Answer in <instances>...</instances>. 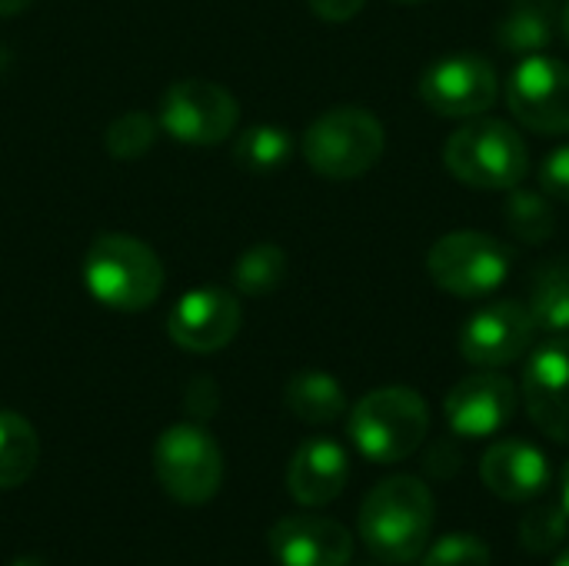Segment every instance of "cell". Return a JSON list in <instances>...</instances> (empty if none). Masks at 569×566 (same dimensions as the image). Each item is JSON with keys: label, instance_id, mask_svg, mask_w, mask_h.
Segmentation results:
<instances>
[{"label": "cell", "instance_id": "cell-34", "mask_svg": "<svg viewBox=\"0 0 569 566\" xmlns=\"http://www.w3.org/2000/svg\"><path fill=\"white\" fill-rule=\"evenodd\" d=\"M560 490H563V510L569 514V464H567V470H563V484H560Z\"/></svg>", "mask_w": 569, "mask_h": 566}, {"label": "cell", "instance_id": "cell-30", "mask_svg": "<svg viewBox=\"0 0 569 566\" xmlns=\"http://www.w3.org/2000/svg\"><path fill=\"white\" fill-rule=\"evenodd\" d=\"M307 3H310V10H313L320 20L347 23V20H353V17L363 10V3H367V0H307Z\"/></svg>", "mask_w": 569, "mask_h": 566}, {"label": "cell", "instance_id": "cell-27", "mask_svg": "<svg viewBox=\"0 0 569 566\" xmlns=\"http://www.w3.org/2000/svg\"><path fill=\"white\" fill-rule=\"evenodd\" d=\"M423 566H493V554L477 534H447L423 550Z\"/></svg>", "mask_w": 569, "mask_h": 566}, {"label": "cell", "instance_id": "cell-25", "mask_svg": "<svg viewBox=\"0 0 569 566\" xmlns=\"http://www.w3.org/2000/svg\"><path fill=\"white\" fill-rule=\"evenodd\" d=\"M569 534V514L563 504H540L533 510H527V517L520 520V544L527 554L533 557H550L563 547Z\"/></svg>", "mask_w": 569, "mask_h": 566}, {"label": "cell", "instance_id": "cell-35", "mask_svg": "<svg viewBox=\"0 0 569 566\" xmlns=\"http://www.w3.org/2000/svg\"><path fill=\"white\" fill-rule=\"evenodd\" d=\"M10 566H47V564H40L37 557H20V560H13Z\"/></svg>", "mask_w": 569, "mask_h": 566}, {"label": "cell", "instance_id": "cell-37", "mask_svg": "<svg viewBox=\"0 0 569 566\" xmlns=\"http://www.w3.org/2000/svg\"><path fill=\"white\" fill-rule=\"evenodd\" d=\"M397 3H423V0H397Z\"/></svg>", "mask_w": 569, "mask_h": 566}, {"label": "cell", "instance_id": "cell-31", "mask_svg": "<svg viewBox=\"0 0 569 566\" xmlns=\"http://www.w3.org/2000/svg\"><path fill=\"white\" fill-rule=\"evenodd\" d=\"M460 464H463V457H460V450L453 447V444H437L433 450H430V457H427V470L433 474V477H443V480H450L457 470H460Z\"/></svg>", "mask_w": 569, "mask_h": 566}, {"label": "cell", "instance_id": "cell-4", "mask_svg": "<svg viewBox=\"0 0 569 566\" xmlns=\"http://www.w3.org/2000/svg\"><path fill=\"white\" fill-rule=\"evenodd\" d=\"M443 167L473 190H513L530 170V153L510 123L470 117L447 137Z\"/></svg>", "mask_w": 569, "mask_h": 566}, {"label": "cell", "instance_id": "cell-19", "mask_svg": "<svg viewBox=\"0 0 569 566\" xmlns=\"http://www.w3.org/2000/svg\"><path fill=\"white\" fill-rule=\"evenodd\" d=\"M283 400H287V410L310 427L337 424L347 414V394H343L340 380L323 370H303V374L290 377Z\"/></svg>", "mask_w": 569, "mask_h": 566}, {"label": "cell", "instance_id": "cell-17", "mask_svg": "<svg viewBox=\"0 0 569 566\" xmlns=\"http://www.w3.org/2000/svg\"><path fill=\"white\" fill-rule=\"evenodd\" d=\"M350 480V457L330 437H313L297 447L287 467V490L300 507L333 504Z\"/></svg>", "mask_w": 569, "mask_h": 566}, {"label": "cell", "instance_id": "cell-5", "mask_svg": "<svg viewBox=\"0 0 569 566\" xmlns=\"http://www.w3.org/2000/svg\"><path fill=\"white\" fill-rule=\"evenodd\" d=\"M300 147L313 173L327 180H357L380 163L387 130L363 107H333L307 127Z\"/></svg>", "mask_w": 569, "mask_h": 566}, {"label": "cell", "instance_id": "cell-20", "mask_svg": "<svg viewBox=\"0 0 569 566\" xmlns=\"http://www.w3.org/2000/svg\"><path fill=\"white\" fill-rule=\"evenodd\" d=\"M527 307L533 314L537 330L569 334V260L557 257L533 270Z\"/></svg>", "mask_w": 569, "mask_h": 566}, {"label": "cell", "instance_id": "cell-11", "mask_svg": "<svg viewBox=\"0 0 569 566\" xmlns=\"http://www.w3.org/2000/svg\"><path fill=\"white\" fill-rule=\"evenodd\" d=\"M533 340H537V324L530 307L520 300H493L463 324L460 354L473 367L500 370L527 357Z\"/></svg>", "mask_w": 569, "mask_h": 566}, {"label": "cell", "instance_id": "cell-6", "mask_svg": "<svg viewBox=\"0 0 569 566\" xmlns=\"http://www.w3.org/2000/svg\"><path fill=\"white\" fill-rule=\"evenodd\" d=\"M513 267V254L503 240L480 230H453L440 237L427 254L430 280L460 300H480L497 294Z\"/></svg>", "mask_w": 569, "mask_h": 566}, {"label": "cell", "instance_id": "cell-33", "mask_svg": "<svg viewBox=\"0 0 569 566\" xmlns=\"http://www.w3.org/2000/svg\"><path fill=\"white\" fill-rule=\"evenodd\" d=\"M560 37L569 43V0L560 7Z\"/></svg>", "mask_w": 569, "mask_h": 566}, {"label": "cell", "instance_id": "cell-29", "mask_svg": "<svg viewBox=\"0 0 569 566\" xmlns=\"http://www.w3.org/2000/svg\"><path fill=\"white\" fill-rule=\"evenodd\" d=\"M220 407V390L210 377H197L187 384V394H183V410L193 417V420H210Z\"/></svg>", "mask_w": 569, "mask_h": 566}, {"label": "cell", "instance_id": "cell-2", "mask_svg": "<svg viewBox=\"0 0 569 566\" xmlns=\"http://www.w3.org/2000/svg\"><path fill=\"white\" fill-rule=\"evenodd\" d=\"M83 284L110 310H147L163 290L160 257L130 234H103L83 254Z\"/></svg>", "mask_w": 569, "mask_h": 566}, {"label": "cell", "instance_id": "cell-9", "mask_svg": "<svg viewBox=\"0 0 569 566\" xmlns=\"http://www.w3.org/2000/svg\"><path fill=\"white\" fill-rule=\"evenodd\" d=\"M417 90L433 113L470 120V117H483L497 103L500 80H497V67L483 53L463 50L433 60L423 70Z\"/></svg>", "mask_w": 569, "mask_h": 566}, {"label": "cell", "instance_id": "cell-13", "mask_svg": "<svg viewBox=\"0 0 569 566\" xmlns=\"http://www.w3.org/2000/svg\"><path fill=\"white\" fill-rule=\"evenodd\" d=\"M520 394L517 384L497 370H480L467 380H460L443 404L447 424L457 437L467 440H483L500 434L513 414H517Z\"/></svg>", "mask_w": 569, "mask_h": 566}, {"label": "cell", "instance_id": "cell-28", "mask_svg": "<svg viewBox=\"0 0 569 566\" xmlns=\"http://www.w3.org/2000/svg\"><path fill=\"white\" fill-rule=\"evenodd\" d=\"M540 190L553 200L569 203V143L557 147L540 167Z\"/></svg>", "mask_w": 569, "mask_h": 566}, {"label": "cell", "instance_id": "cell-22", "mask_svg": "<svg viewBox=\"0 0 569 566\" xmlns=\"http://www.w3.org/2000/svg\"><path fill=\"white\" fill-rule=\"evenodd\" d=\"M293 153V133L277 127V123H257V127H247L237 143H233V160L243 167V170H253V173H270V170H280Z\"/></svg>", "mask_w": 569, "mask_h": 566}, {"label": "cell", "instance_id": "cell-36", "mask_svg": "<svg viewBox=\"0 0 569 566\" xmlns=\"http://www.w3.org/2000/svg\"><path fill=\"white\" fill-rule=\"evenodd\" d=\"M553 566H569V547L563 550V554H560V557H557V564Z\"/></svg>", "mask_w": 569, "mask_h": 566}, {"label": "cell", "instance_id": "cell-26", "mask_svg": "<svg viewBox=\"0 0 569 566\" xmlns=\"http://www.w3.org/2000/svg\"><path fill=\"white\" fill-rule=\"evenodd\" d=\"M157 133H160V123H157L153 113L127 110V113H120V117L107 127L103 147H107V153H110L113 160H140V157L153 147Z\"/></svg>", "mask_w": 569, "mask_h": 566}, {"label": "cell", "instance_id": "cell-3", "mask_svg": "<svg viewBox=\"0 0 569 566\" xmlns=\"http://www.w3.org/2000/svg\"><path fill=\"white\" fill-rule=\"evenodd\" d=\"M350 440L373 464L413 457L430 430V407L413 387H377L350 410Z\"/></svg>", "mask_w": 569, "mask_h": 566}, {"label": "cell", "instance_id": "cell-14", "mask_svg": "<svg viewBox=\"0 0 569 566\" xmlns=\"http://www.w3.org/2000/svg\"><path fill=\"white\" fill-rule=\"evenodd\" d=\"M523 404L550 440L569 444V334H557L527 360Z\"/></svg>", "mask_w": 569, "mask_h": 566}, {"label": "cell", "instance_id": "cell-18", "mask_svg": "<svg viewBox=\"0 0 569 566\" xmlns=\"http://www.w3.org/2000/svg\"><path fill=\"white\" fill-rule=\"evenodd\" d=\"M560 30V0H510L497 23V43L507 53H540Z\"/></svg>", "mask_w": 569, "mask_h": 566}, {"label": "cell", "instance_id": "cell-23", "mask_svg": "<svg viewBox=\"0 0 569 566\" xmlns=\"http://www.w3.org/2000/svg\"><path fill=\"white\" fill-rule=\"evenodd\" d=\"M507 227L513 234V240L520 244H547L557 230V214H553V203L547 193L540 190H523V187H513L510 197H507Z\"/></svg>", "mask_w": 569, "mask_h": 566}, {"label": "cell", "instance_id": "cell-10", "mask_svg": "<svg viewBox=\"0 0 569 566\" xmlns=\"http://www.w3.org/2000/svg\"><path fill=\"white\" fill-rule=\"evenodd\" d=\"M510 113L537 133H569V63L530 53L507 80Z\"/></svg>", "mask_w": 569, "mask_h": 566}, {"label": "cell", "instance_id": "cell-8", "mask_svg": "<svg viewBox=\"0 0 569 566\" xmlns=\"http://www.w3.org/2000/svg\"><path fill=\"white\" fill-rule=\"evenodd\" d=\"M240 120V103L230 90L210 80H173L157 110V123L167 137L190 147L223 143Z\"/></svg>", "mask_w": 569, "mask_h": 566}, {"label": "cell", "instance_id": "cell-16", "mask_svg": "<svg viewBox=\"0 0 569 566\" xmlns=\"http://www.w3.org/2000/svg\"><path fill=\"white\" fill-rule=\"evenodd\" d=\"M483 487L507 500V504H527L547 494L550 487V460L547 454L530 440H497L483 460H480Z\"/></svg>", "mask_w": 569, "mask_h": 566}, {"label": "cell", "instance_id": "cell-15", "mask_svg": "<svg viewBox=\"0 0 569 566\" xmlns=\"http://www.w3.org/2000/svg\"><path fill=\"white\" fill-rule=\"evenodd\" d=\"M267 547L280 566H347L353 537L330 517H283L273 524Z\"/></svg>", "mask_w": 569, "mask_h": 566}, {"label": "cell", "instance_id": "cell-21", "mask_svg": "<svg viewBox=\"0 0 569 566\" xmlns=\"http://www.w3.org/2000/svg\"><path fill=\"white\" fill-rule=\"evenodd\" d=\"M40 460V440L27 417L0 410V490L27 484Z\"/></svg>", "mask_w": 569, "mask_h": 566}, {"label": "cell", "instance_id": "cell-1", "mask_svg": "<svg viewBox=\"0 0 569 566\" xmlns=\"http://www.w3.org/2000/svg\"><path fill=\"white\" fill-rule=\"evenodd\" d=\"M437 504L420 477L397 474L380 480L360 504V540L390 566L413 564L430 547Z\"/></svg>", "mask_w": 569, "mask_h": 566}, {"label": "cell", "instance_id": "cell-32", "mask_svg": "<svg viewBox=\"0 0 569 566\" xmlns=\"http://www.w3.org/2000/svg\"><path fill=\"white\" fill-rule=\"evenodd\" d=\"M33 0H0V17H17L30 7Z\"/></svg>", "mask_w": 569, "mask_h": 566}, {"label": "cell", "instance_id": "cell-24", "mask_svg": "<svg viewBox=\"0 0 569 566\" xmlns=\"http://www.w3.org/2000/svg\"><path fill=\"white\" fill-rule=\"evenodd\" d=\"M287 277V254L277 244H253L233 264V287L243 297H267Z\"/></svg>", "mask_w": 569, "mask_h": 566}, {"label": "cell", "instance_id": "cell-7", "mask_svg": "<svg viewBox=\"0 0 569 566\" xmlns=\"http://www.w3.org/2000/svg\"><path fill=\"white\" fill-rule=\"evenodd\" d=\"M153 474L170 500L200 507L223 484V454L200 424H173L153 444Z\"/></svg>", "mask_w": 569, "mask_h": 566}, {"label": "cell", "instance_id": "cell-12", "mask_svg": "<svg viewBox=\"0 0 569 566\" xmlns=\"http://www.w3.org/2000/svg\"><path fill=\"white\" fill-rule=\"evenodd\" d=\"M240 300L223 287H197L183 294L167 314V334L187 354L223 350L240 334Z\"/></svg>", "mask_w": 569, "mask_h": 566}]
</instances>
